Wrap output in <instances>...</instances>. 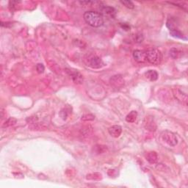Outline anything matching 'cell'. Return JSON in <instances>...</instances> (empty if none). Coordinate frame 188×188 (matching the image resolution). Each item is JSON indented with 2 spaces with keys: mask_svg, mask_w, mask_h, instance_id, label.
Segmentation results:
<instances>
[{
  "mask_svg": "<svg viewBox=\"0 0 188 188\" xmlns=\"http://www.w3.org/2000/svg\"><path fill=\"white\" fill-rule=\"evenodd\" d=\"M98 174V173H92V174L87 175V179H90V180H100L101 179V174L98 175V176H96V175Z\"/></svg>",
  "mask_w": 188,
  "mask_h": 188,
  "instance_id": "18",
  "label": "cell"
},
{
  "mask_svg": "<svg viewBox=\"0 0 188 188\" xmlns=\"http://www.w3.org/2000/svg\"><path fill=\"white\" fill-rule=\"evenodd\" d=\"M95 119V116L93 114H86L82 116V121H90Z\"/></svg>",
  "mask_w": 188,
  "mask_h": 188,
  "instance_id": "20",
  "label": "cell"
},
{
  "mask_svg": "<svg viewBox=\"0 0 188 188\" xmlns=\"http://www.w3.org/2000/svg\"><path fill=\"white\" fill-rule=\"evenodd\" d=\"M108 132L112 137L117 138L122 133V128L119 125H113L109 128Z\"/></svg>",
  "mask_w": 188,
  "mask_h": 188,
  "instance_id": "10",
  "label": "cell"
},
{
  "mask_svg": "<svg viewBox=\"0 0 188 188\" xmlns=\"http://www.w3.org/2000/svg\"><path fill=\"white\" fill-rule=\"evenodd\" d=\"M36 70L39 74H42L45 70V67L43 64L41 63H38L36 65Z\"/></svg>",
  "mask_w": 188,
  "mask_h": 188,
  "instance_id": "23",
  "label": "cell"
},
{
  "mask_svg": "<svg viewBox=\"0 0 188 188\" xmlns=\"http://www.w3.org/2000/svg\"><path fill=\"white\" fill-rule=\"evenodd\" d=\"M145 77H146L147 79H149L150 81H152V82H154V81H156L157 79H158V73L156 71L154 70H149L147 71L146 73L145 74Z\"/></svg>",
  "mask_w": 188,
  "mask_h": 188,
  "instance_id": "12",
  "label": "cell"
},
{
  "mask_svg": "<svg viewBox=\"0 0 188 188\" xmlns=\"http://www.w3.org/2000/svg\"><path fill=\"white\" fill-rule=\"evenodd\" d=\"M161 137L163 141L166 142L168 145H169L170 146L173 147L177 145V137L176 136V134L173 133V132H171V131L165 130L164 132H163L161 134Z\"/></svg>",
  "mask_w": 188,
  "mask_h": 188,
  "instance_id": "3",
  "label": "cell"
},
{
  "mask_svg": "<svg viewBox=\"0 0 188 188\" xmlns=\"http://www.w3.org/2000/svg\"><path fill=\"white\" fill-rule=\"evenodd\" d=\"M68 73L69 74V75L71 76V79L74 81V83L76 84H81L83 81V77L82 75L79 73L78 71H73L71 70H67Z\"/></svg>",
  "mask_w": 188,
  "mask_h": 188,
  "instance_id": "9",
  "label": "cell"
},
{
  "mask_svg": "<svg viewBox=\"0 0 188 188\" xmlns=\"http://www.w3.org/2000/svg\"><path fill=\"white\" fill-rule=\"evenodd\" d=\"M100 14L107 19H115L116 16V10L110 6H101L100 7Z\"/></svg>",
  "mask_w": 188,
  "mask_h": 188,
  "instance_id": "4",
  "label": "cell"
},
{
  "mask_svg": "<svg viewBox=\"0 0 188 188\" xmlns=\"http://www.w3.org/2000/svg\"><path fill=\"white\" fill-rule=\"evenodd\" d=\"M110 85L116 88H121L124 85V80L121 75L113 76L110 80Z\"/></svg>",
  "mask_w": 188,
  "mask_h": 188,
  "instance_id": "6",
  "label": "cell"
},
{
  "mask_svg": "<svg viewBox=\"0 0 188 188\" xmlns=\"http://www.w3.org/2000/svg\"><path fill=\"white\" fill-rule=\"evenodd\" d=\"M83 17L85 22L93 27H100L104 24V17L100 13L87 11L84 13Z\"/></svg>",
  "mask_w": 188,
  "mask_h": 188,
  "instance_id": "1",
  "label": "cell"
},
{
  "mask_svg": "<svg viewBox=\"0 0 188 188\" xmlns=\"http://www.w3.org/2000/svg\"><path fill=\"white\" fill-rule=\"evenodd\" d=\"M170 33L172 36L175 37V38H181V39H184V35L181 32L179 31V30H171L170 31Z\"/></svg>",
  "mask_w": 188,
  "mask_h": 188,
  "instance_id": "16",
  "label": "cell"
},
{
  "mask_svg": "<svg viewBox=\"0 0 188 188\" xmlns=\"http://www.w3.org/2000/svg\"><path fill=\"white\" fill-rule=\"evenodd\" d=\"M181 54V52L179 49L176 48H173L170 50V56L173 58V59H178L180 57Z\"/></svg>",
  "mask_w": 188,
  "mask_h": 188,
  "instance_id": "15",
  "label": "cell"
},
{
  "mask_svg": "<svg viewBox=\"0 0 188 188\" xmlns=\"http://www.w3.org/2000/svg\"><path fill=\"white\" fill-rule=\"evenodd\" d=\"M121 3L124 4V6H126L127 8H129V9H133L134 7V4L131 1H121Z\"/></svg>",
  "mask_w": 188,
  "mask_h": 188,
  "instance_id": "21",
  "label": "cell"
},
{
  "mask_svg": "<svg viewBox=\"0 0 188 188\" xmlns=\"http://www.w3.org/2000/svg\"><path fill=\"white\" fill-rule=\"evenodd\" d=\"M137 117V111H131L129 114L126 116V121L129 123H134L136 121Z\"/></svg>",
  "mask_w": 188,
  "mask_h": 188,
  "instance_id": "14",
  "label": "cell"
},
{
  "mask_svg": "<svg viewBox=\"0 0 188 188\" xmlns=\"http://www.w3.org/2000/svg\"><path fill=\"white\" fill-rule=\"evenodd\" d=\"M16 119L14 118H8L7 121H5V123L3 125V127H8V126H11L15 125L16 124Z\"/></svg>",
  "mask_w": 188,
  "mask_h": 188,
  "instance_id": "17",
  "label": "cell"
},
{
  "mask_svg": "<svg viewBox=\"0 0 188 188\" xmlns=\"http://www.w3.org/2000/svg\"><path fill=\"white\" fill-rule=\"evenodd\" d=\"M133 57L137 63H145L146 62V52L145 50H134Z\"/></svg>",
  "mask_w": 188,
  "mask_h": 188,
  "instance_id": "7",
  "label": "cell"
},
{
  "mask_svg": "<svg viewBox=\"0 0 188 188\" xmlns=\"http://www.w3.org/2000/svg\"><path fill=\"white\" fill-rule=\"evenodd\" d=\"M135 40L137 43H141V42H142V40H143V36H142V35H141V34H140V35H136Z\"/></svg>",
  "mask_w": 188,
  "mask_h": 188,
  "instance_id": "24",
  "label": "cell"
},
{
  "mask_svg": "<svg viewBox=\"0 0 188 188\" xmlns=\"http://www.w3.org/2000/svg\"><path fill=\"white\" fill-rule=\"evenodd\" d=\"M69 114V111H68V110L66 109V108H64V109H63L60 111V115L61 118H62L63 120H66V118H67Z\"/></svg>",
  "mask_w": 188,
  "mask_h": 188,
  "instance_id": "22",
  "label": "cell"
},
{
  "mask_svg": "<svg viewBox=\"0 0 188 188\" xmlns=\"http://www.w3.org/2000/svg\"><path fill=\"white\" fill-rule=\"evenodd\" d=\"M171 4H173L175 5H178V7H180L181 8H182L183 10H184L185 11L187 10V4L185 1H177L176 3H172L170 2Z\"/></svg>",
  "mask_w": 188,
  "mask_h": 188,
  "instance_id": "19",
  "label": "cell"
},
{
  "mask_svg": "<svg viewBox=\"0 0 188 188\" xmlns=\"http://www.w3.org/2000/svg\"><path fill=\"white\" fill-rule=\"evenodd\" d=\"M145 121H146V122L145 123V128H146L148 130L150 131L156 130L157 129L156 124H154V122L153 120H152V118H148L146 117V118H145Z\"/></svg>",
  "mask_w": 188,
  "mask_h": 188,
  "instance_id": "13",
  "label": "cell"
},
{
  "mask_svg": "<svg viewBox=\"0 0 188 188\" xmlns=\"http://www.w3.org/2000/svg\"><path fill=\"white\" fill-rule=\"evenodd\" d=\"M145 159L150 164H155L158 160V156L155 151H150L146 154Z\"/></svg>",
  "mask_w": 188,
  "mask_h": 188,
  "instance_id": "11",
  "label": "cell"
},
{
  "mask_svg": "<svg viewBox=\"0 0 188 188\" xmlns=\"http://www.w3.org/2000/svg\"><path fill=\"white\" fill-rule=\"evenodd\" d=\"M146 52V61L150 63L151 64L160 65L163 60V54L161 51L157 48H150L145 51Z\"/></svg>",
  "mask_w": 188,
  "mask_h": 188,
  "instance_id": "2",
  "label": "cell"
},
{
  "mask_svg": "<svg viewBox=\"0 0 188 188\" xmlns=\"http://www.w3.org/2000/svg\"><path fill=\"white\" fill-rule=\"evenodd\" d=\"M88 66L93 69H100L104 66V63L101 58L94 55L89 57Z\"/></svg>",
  "mask_w": 188,
  "mask_h": 188,
  "instance_id": "5",
  "label": "cell"
},
{
  "mask_svg": "<svg viewBox=\"0 0 188 188\" xmlns=\"http://www.w3.org/2000/svg\"><path fill=\"white\" fill-rule=\"evenodd\" d=\"M173 93L176 99H178L179 101H180L181 102H184V103H187V94L183 93L181 90H179V89L178 88L173 89Z\"/></svg>",
  "mask_w": 188,
  "mask_h": 188,
  "instance_id": "8",
  "label": "cell"
},
{
  "mask_svg": "<svg viewBox=\"0 0 188 188\" xmlns=\"http://www.w3.org/2000/svg\"><path fill=\"white\" fill-rule=\"evenodd\" d=\"M122 27H123V28H124L125 30H129V29H130V27H129V25H126V24H124V25L122 26Z\"/></svg>",
  "mask_w": 188,
  "mask_h": 188,
  "instance_id": "25",
  "label": "cell"
}]
</instances>
